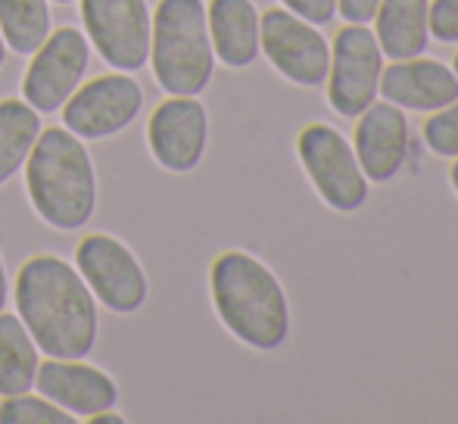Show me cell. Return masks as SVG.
Returning <instances> with one entry per match:
<instances>
[{"label": "cell", "instance_id": "obj_1", "mask_svg": "<svg viewBox=\"0 0 458 424\" xmlns=\"http://www.w3.org/2000/svg\"><path fill=\"white\" fill-rule=\"evenodd\" d=\"M19 318L50 359H85L97 343V297L60 256H31L16 278Z\"/></svg>", "mask_w": 458, "mask_h": 424}, {"label": "cell", "instance_id": "obj_2", "mask_svg": "<svg viewBox=\"0 0 458 424\" xmlns=\"http://www.w3.org/2000/svg\"><path fill=\"white\" fill-rule=\"evenodd\" d=\"M212 306L241 343L272 352L290 334V303L275 272L243 250H228L212 262Z\"/></svg>", "mask_w": 458, "mask_h": 424}, {"label": "cell", "instance_id": "obj_3", "mask_svg": "<svg viewBox=\"0 0 458 424\" xmlns=\"http://www.w3.org/2000/svg\"><path fill=\"white\" fill-rule=\"evenodd\" d=\"M25 191L38 216L60 231H79L97 209V175L88 147L69 128L38 134L25 159Z\"/></svg>", "mask_w": 458, "mask_h": 424}, {"label": "cell", "instance_id": "obj_4", "mask_svg": "<svg viewBox=\"0 0 458 424\" xmlns=\"http://www.w3.org/2000/svg\"><path fill=\"white\" fill-rule=\"evenodd\" d=\"M153 75L172 98H197L216 69L203 0H159L150 35Z\"/></svg>", "mask_w": 458, "mask_h": 424}, {"label": "cell", "instance_id": "obj_5", "mask_svg": "<svg viewBox=\"0 0 458 424\" xmlns=\"http://www.w3.org/2000/svg\"><path fill=\"white\" fill-rule=\"evenodd\" d=\"M300 163L312 182L315 194L337 212H356L368 200V178L356 159V150L337 128L315 122L296 140Z\"/></svg>", "mask_w": 458, "mask_h": 424}, {"label": "cell", "instance_id": "obj_6", "mask_svg": "<svg viewBox=\"0 0 458 424\" xmlns=\"http://www.w3.org/2000/svg\"><path fill=\"white\" fill-rule=\"evenodd\" d=\"M79 275L91 293L115 316H131L147 303V275L138 256L113 234H88L75 250Z\"/></svg>", "mask_w": 458, "mask_h": 424}, {"label": "cell", "instance_id": "obj_7", "mask_svg": "<svg viewBox=\"0 0 458 424\" xmlns=\"http://www.w3.org/2000/svg\"><path fill=\"white\" fill-rule=\"evenodd\" d=\"M380 72H384V50L368 25H346L340 29L331 47V69H327V104L334 113L356 119L377 98Z\"/></svg>", "mask_w": 458, "mask_h": 424}, {"label": "cell", "instance_id": "obj_8", "mask_svg": "<svg viewBox=\"0 0 458 424\" xmlns=\"http://www.w3.org/2000/svg\"><path fill=\"white\" fill-rule=\"evenodd\" d=\"M259 50L287 81L300 88H318L327 81L331 47L312 22L284 10L259 16Z\"/></svg>", "mask_w": 458, "mask_h": 424}, {"label": "cell", "instance_id": "obj_9", "mask_svg": "<svg viewBox=\"0 0 458 424\" xmlns=\"http://www.w3.org/2000/svg\"><path fill=\"white\" fill-rule=\"evenodd\" d=\"M91 44L119 72H138L150 60L153 19L147 0H81Z\"/></svg>", "mask_w": 458, "mask_h": 424}, {"label": "cell", "instance_id": "obj_10", "mask_svg": "<svg viewBox=\"0 0 458 424\" xmlns=\"http://www.w3.org/2000/svg\"><path fill=\"white\" fill-rule=\"evenodd\" d=\"M88 63H91L88 38L79 29H56L35 50V60L25 72V104L38 109V113L63 109V104L79 91L81 79L88 72Z\"/></svg>", "mask_w": 458, "mask_h": 424}, {"label": "cell", "instance_id": "obj_11", "mask_svg": "<svg viewBox=\"0 0 458 424\" xmlns=\"http://www.w3.org/2000/svg\"><path fill=\"white\" fill-rule=\"evenodd\" d=\"M144 109V91L125 75H100L91 85L79 88L63 104V128L81 140L113 138L128 128Z\"/></svg>", "mask_w": 458, "mask_h": 424}, {"label": "cell", "instance_id": "obj_12", "mask_svg": "<svg viewBox=\"0 0 458 424\" xmlns=\"http://www.w3.org/2000/svg\"><path fill=\"white\" fill-rule=\"evenodd\" d=\"M209 138V115L197 98H169L147 125V144L163 169L191 172L199 165Z\"/></svg>", "mask_w": 458, "mask_h": 424}, {"label": "cell", "instance_id": "obj_13", "mask_svg": "<svg viewBox=\"0 0 458 424\" xmlns=\"http://www.w3.org/2000/svg\"><path fill=\"white\" fill-rule=\"evenodd\" d=\"M35 387L44 400L56 403L75 419H88L103 409H115L119 387L103 369L85 365L79 359H50L38 365Z\"/></svg>", "mask_w": 458, "mask_h": 424}, {"label": "cell", "instance_id": "obj_14", "mask_svg": "<svg viewBox=\"0 0 458 424\" xmlns=\"http://www.w3.org/2000/svg\"><path fill=\"white\" fill-rule=\"evenodd\" d=\"M352 150H356V159L368 182L384 184L396 178V172L405 163V153H409V122H405L403 109L390 100H384V104L374 100L359 115Z\"/></svg>", "mask_w": 458, "mask_h": 424}, {"label": "cell", "instance_id": "obj_15", "mask_svg": "<svg viewBox=\"0 0 458 424\" xmlns=\"http://www.w3.org/2000/svg\"><path fill=\"white\" fill-rule=\"evenodd\" d=\"M377 94L399 109L434 113L458 100V79L449 66L437 60H396L380 72Z\"/></svg>", "mask_w": 458, "mask_h": 424}, {"label": "cell", "instance_id": "obj_16", "mask_svg": "<svg viewBox=\"0 0 458 424\" xmlns=\"http://www.w3.org/2000/svg\"><path fill=\"white\" fill-rule=\"evenodd\" d=\"M206 22L216 60L228 69H247L259 56V10L253 0H212Z\"/></svg>", "mask_w": 458, "mask_h": 424}, {"label": "cell", "instance_id": "obj_17", "mask_svg": "<svg viewBox=\"0 0 458 424\" xmlns=\"http://www.w3.org/2000/svg\"><path fill=\"white\" fill-rule=\"evenodd\" d=\"M428 6L430 0H380L374 13V38L390 60H411L428 47Z\"/></svg>", "mask_w": 458, "mask_h": 424}, {"label": "cell", "instance_id": "obj_18", "mask_svg": "<svg viewBox=\"0 0 458 424\" xmlns=\"http://www.w3.org/2000/svg\"><path fill=\"white\" fill-rule=\"evenodd\" d=\"M38 343L19 316L0 312V394L16 396L35 387Z\"/></svg>", "mask_w": 458, "mask_h": 424}, {"label": "cell", "instance_id": "obj_19", "mask_svg": "<svg viewBox=\"0 0 458 424\" xmlns=\"http://www.w3.org/2000/svg\"><path fill=\"white\" fill-rule=\"evenodd\" d=\"M38 134H41L38 109H31L25 100H0V184L22 169Z\"/></svg>", "mask_w": 458, "mask_h": 424}, {"label": "cell", "instance_id": "obj_20", "mask_svg": "<svg viewBox=\"0 0 458 424\" xmlns=\"http://www.w3.org/2000/svg\"><path fill=\"white\" fill-rule=\"evenodd\" d=\"M0 35L16 54H35L50 35L47 0H0Z\"/></svg>", "mask_w": 458, "mask_h": 424}, {"label": "cell", "instance_id": "obj_21", "mask_svg": "<svg viewBox=\"0 0 458 424\" xmlns=\"http://www.w3.org/2000/svg\"><path fill=\"white\" fill-rule=\"evenodd\" d=\"M72 412L60 409L44 396L16 394L0 403V424H75Z\"/></svg>", "mask_w": 458, "mask_h": 424}, {"label": "cell", "instance_id": "obj_22", "mask_svg": "<svg viewBox=\"0 0 458 424\" xmlns=\"http://www.w3.org/2000/svg\"><path fill=\"white\" fill-rule=\"evenodd\" d=\"M424 140L437 157H458V100L430 115L428 125H424Z\"/></svg>", "mask_w": 458, "mask_h": 424}, {"label": "cell", "instance_id": "obj_23", "mask_svg": "<svg viewBox=\"0 0 458 424\" xmlns=\"http://www.w3.org/2000/svg\"><path fill=\"white\" fill-rule=\"evenodd\" d=\"M428 29L437 41L455 44L458 41V0H434L428 6Z\"/></svg>", "mask_w": 458, "mask_h": 424}, {"label": "cell", "instance_id": "obj_24", "mask_svg": "<svg viewBox=\"0 0 458 424\" xmlns=\"http://www.w3.org/2000/svg\"><path fill=\"white\" fill-rule=\"evenodd\" d=\"M281 4L287 6L290 13H296V16H302L312 25L331 22L334 13H337V0H281Z\"/></svg>", "mask_w": 458, "mask_h": 424}, {"label": "cell", "instance_id": "obj_25", "mask_svg": "<svg viewBox=\"0 0 458 424\" xmlns=\"http://www.w3.org/2000/svg\"><path fill=\"white\" fill-rule=\"evenodd\" d=\"M380 0H337L340 16L346 19L350 25H368L377 13Z\"/></svg>", "mask_w": 458, "mask_h": 424}, {"label": "cell", "instance_id": "obj_26", "mask_svg": "<svg viewBox=\"0 0 458 424\" xmlns=\"http://www.w3.org/2000/svg\"><path fill=\"white\" fill-rule=\"evenodd\" d=\"M6 306V268H4V259H0V312Z\"/></svg>", "mask_w": 458, "mask_h": 424}, {"label": "cell", "instance_id": "obj_27", "mask_svg": "<svg viewBox=\"0 0 458 424\" xmlns=\"http://www.w3.org/2000/svg\"><path fill=\"white\" fill-rule=\"evenodd\" d=\"M449 182H453V191H455V197H458V157H455L453 172H449Z\"/></svg>", "mask_w": 458, "mask_h": 424}, {"label": "cell", "instance_id": "obj_28", "mask_svg": "<svg viewBox=\"0 0 458 424\" xmlns=\"http://www.w3.org/2000/svg\"><path fill=\"white\" fill-rule=\"evenodd\" d=\"M6 63V44H4V35H0V66Z\"/></svg>", "mask_w": 458, "mask_h": 424}, {"label": "cell", "instance_id": "obj_29", "mask_svg": "<svg viewBox=\"0 0 458 424\" xmlns=\"http://www.w3.org/2000/svg\"><path fill=\"white\" fill-rule=\"evenodd\" d=\"M453 72H455V79H458V56H455V66H453Z\"/></svg>", "mask_w": 458, "mask_h": 424}, {"label": "cell", "instance_id": "obj_30", "mask_svg": "<svg viewBox=\"0 0 458 424\" xmlns=\"http://www.w3.org/2000/svg\"><path fill=\"white\" fill-rule=\"evenodd\" d=\"M54 4H72V0H54Z\"/></svg>", "mask_w": 458, "mask_h": 424}]
</instances>
